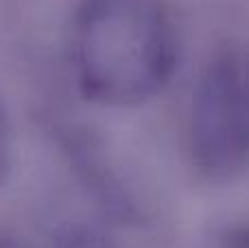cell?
<instances>
[{
	"mask_svg": "<svg viewBox=\"0 0 249 248\" xmlns=\"http://www.w3.org/2000/svg\"><path fill=\"white\" fill-rule=\"evenodd\" d=\"M72 60L81 95L107 108L153 99L173 77L175 24L166 0H79Z\"/></svg>",
	"mask_w": 249,
	"mask_h": 248,
	"instance_id": "obj_1",
	"label": "cell"
},
{
	"mask_svg": "<svg viewBox=\"0 0 249 248\" xmlns=\"http://www.w3.org/2000/svg\"><path fill=\"white\" fill-rule=\"evenodd\" d=\"M223 248H249V224H241L228 231L223 240Z\"/></svg>",
	"mask_w": 249,
	"mask_h": 248,
	"instance_id": "obj_5",
	"label": "cell"
},
{
	"mask_svg": "<svg viewBox=\"0 0 249 248\" xmlns=\"http://www.w3.org/2000/svg\"><path fill=\"white\" fill-rule=\"evenodd\" d=\"M188 145L208 178L228 180L249 165V82L234 51L210 57L195 82Z\"/></svg>",
	"mask_w": 249,
	"mask_h": 248,
	"instance_id": "obj_2",
	"label": "cell"
},
{
	"mask_svg": "<svg viewBox=\"0 0 249 248\" xmlns=\"http://www.w3.org/2000/svg\"><path fill=\"white\" fill-rule=\"evenodd\" d=\"M0 248H24V246L13 240H2V237H0Z\"/></svg>",
	"mask_w": 249,
	"mask_h": 248,
	"instance_id": "obj_6",
	"label": "cell"
},
{
	"mask_svg": "<svg viewBox=\"0 0 249 248\" xmlns=\"http://www.w3.org/2000/svg\"><path fill=\"white\" fill-rule=\"evenodd\" d=\"M55 248H121L101 228L90 224H68L55 237Z\"/></svg>",
	"mask_w": 249,
	"mask_h": 248,
	"instance_id": "obj_3",
	"label": "cell"
},
{
	"mask_svg": "<svg viewBox=\"0 0 249 248\" xmlns=\"http://www.w3.org/2000/svg\"><path fill=\"white\" fill-rule=\"evenodd\" d=\"M9 171H11V134L4 110L0 105V187L9 178Z\"/></svg>",
	"mask_w": 249,
	"mask_h": 248,
	"instance_id": "obj_4",
	"label": "cell"
}]
</instances>
